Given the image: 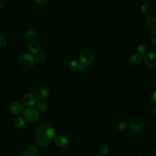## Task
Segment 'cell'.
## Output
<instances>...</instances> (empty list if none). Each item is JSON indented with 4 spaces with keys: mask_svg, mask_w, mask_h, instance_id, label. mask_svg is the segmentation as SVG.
<instances>
[{
    "mask_svg": "<svg viewBox=\"0 0 156 156\" xmlns=\"http://www.w3.org/2000/svg\"><path fill=\"white\" fill-rule=\"evenodd\" d=\"M141 11L145 15H149L151 13V7L147 4H143L141 6Z\"/></svg>",
    "mask_w": 156,
    "mask_h": 156,
    "instance_id": "obj_21",
    "label": "cell"
},
{
    "mask_svg": "<svg viewBox=\"0 0 156 156\" xmlns=\"http://www.w3.org/2000/svg\"><path fill=\"white\" fill-rule=\"evenodd\" d=\"M36 105L37 110L40 112H45L48 109V105L43 101H39L37 102Z\"/></svg>",
    "mask_w": 156,
    "mask_h": 156,
    "instance_id": "obj_19",
    "label": "cell"
},
{
    "mask_svg": "<svg viewBox=\"0 0 156 156\" xmlns=\"http://www.w3.org/2000/svg\"><path fill=\"white\" fill-rule=\"evenodd\" d=\"M143 62V57L138 54L131 55L129 59V63L132 66H138Z\"/></svg>",
    "mask_w": 156,
    "mask_h": 156,
    "instance_id": "obj_12",
    "label": "cell"
},
{
    "mask_svg": "<svg viewBox=\"0 0 156 156\" xmlns=\"http://www.w3.org/2000/svg\"><path fill=\"white\" fill-rule=\"evenodd\" d=\"M22 101L24 105L28 107H33L37 102V98L32 93H26L22 98Z\"/></svg>",
    "mask_w": 156,
    "mask_h": 156,
    "instance_id": "obj_6",
    "label": "cell"
},
{
    "mask_svg": "<svg viewBox=\"0 0 156 156\" xmlns=\"http://www.w3.org/2000/svg\"><path fill=\"white\" fill-rule=\"evenodd\" d=\"M38 147L35 145H31L23 152L21 156H38Z\"/></svg>",
    "mask_w": 156,
    "mask_h": 156,
    "instance_id": "obj_10",
    "label": "cell"
},
{
    "mask_svg": "<svg viewBox=\"0 0 156 156\" xmlns=\"http://www.w3.org/2000/svg\"><path fill=\"white\" fill-rule=\"evenodd\" d=\"M148 156H156V150L152 151Z\"/></svg>",
    "mask_w": 156,
    "mask_h": 156,
    "instance_id": "obj_28",
    "label": "cell"
},
{
    "mask_svg": "<svg viewBox=\"0 0 156 156\" xmlns=\"http://www.w3.org/2000/svg\"><path fill=\"white\" fill-rule=\"evenodd\" d=\"M129 129V124L126 122H121L119 123L117 126V129L120 132H126Z\"/></svg>",
    "mask_w": 156,
    "mask_h": 156,
    "instance_id": "obj_18",
    "label": "cell"
},
{
    "mask_svg": "<svg viewBox=\"0 0 156 156\" xmlns=\"http://www.w3.org/2000/svg\"><path fill=\"white\" fill-rule=\"evenodd\" d=\"M68 67L73 70H77L82 71L83 70V66L77 60H72L68 64Z\"/></svg>",
    "mask_w": 156,
    "mask_h": 156,
    "instance_id": "obj_14",
    "label": "cell"
},
{
    "mask_svg": "<svg viewBox=\"0 0 156 156\" xmlns=\"http://www.w3.org/2000/svg\"><path fill=\"white\" fill-rule=\"evenodd\" d=\"M144 63L149 68H156V52H151L147 54L144 58Z\"/></svg>",
    "mask_w": 156,
    "mask_h": 156,
    "instance_id": "obj_7",
    "label": "cell"
},
{
    "mask_svg": "<svg viewBox=\"0 0 156 156\" xmlns=\"http://www.w3.org/2000/svg\"><path fill=\"white\" fill-rule=\"evenodd\" d=\"M146 25L151 30H156V16H151L146 18Z\"/></svg>",
    "mask_w": 156,
    "mask_h": 156,
    "instance_id": "obj_13",
    "label": "cell"
},
{
    "mask_svg": "<svg viewBox=\"0 0 156 156\" xmlns=\"http://www.w3.org/2000/svg\"><path fill=\"white\" fill-rule=\"evenodd\" d=\"M14 123L17 127H21L25 124V119L23 117L19 116L15 119Z\"/></svg>",
    "mask_w": 156,
    "mask_h": 156,
    "instance_id": "obj_20",
    "label": "cell"
},
{
    "mask_svg": "<svg viewBox=\"0 0 156 156\" xmlns=\"http://www.w3.org/2000/svg\"><path fill=\"white\" fill-rule=\"evenodd\" d=\"M93 60V54L91 50L85 47L80 51L79 62L83 66H87L90 65Z\"/></svg>",
    "mask_w": 156,
    "mask_h": 156,
    "instance_id": "obj_3",
    "label": "cell"
},
{
    "mask_svg": "<svg viewBox=\"0 0 156 156\" xmlns=\"http://www.w3.org/2000/svg\"><path fill=\"white\" fill-rule=\"evenodd\" d=\"M152 99L154 103L156 104V90L154 92L153 95H152Z\"/></svg>",
    "mask_w": 156,
    "mask_h": 156,
    "instance_id": "obj_27",
    "label": "cell"
},
{
    "mask_svg": "<svg viewBox=\"0 0 156 156\" xmlns=\"http://www.w3.org/2000/svg\"><path fill=\"white\" fill-rule=\"evenodd\" d=\"M154 114H155V115L156 116V105L154 107Z\"/></svg>",
    "mask_w": 156,
    "mask_h": 156,
    "instance_id": "obj_30",
    "label": "cell"
},
{
    "mask_svg": "<svg viewBox=\"0 0 156 156\" xmlns=\"http://www.w3.org/2000/svg\"><path fill=\"white\" fill-rule=\"evenodd\" d=\"M109 151V147L105 144H102L99 147V152L102 156L106 155Z\"/></svg>",
    "mask_w": 156,
    "mask_h": 156,
    "instance_id": "obj_22",
    "label": "cell"
},
{
    "mask_svg": "<svg viewBox=\"0 0 156 156\" xmlns=\"http://www.w3.org/2000/svg\"><path fill=\"white\" fill-rule=\"evenodd\" d=\"M94 156H100V155H94Z\"/></svg>",
    "mask_w": 156,
    "mask_h": 156,
    "instance_id": "obj_32",
    "label": "cell"
},
{
    "mask_svg": "<svg viewBox=\"0 0 156 156\" xmlns=\"http://www.w3.org/2000/svg\"><path fill=\"white\" fill-rule=\"evenodd\" d=\"M35 1L39 5L43 6V5H45L48 4L49 0H35Z\"/></svg>",
    "mask_w": 156,
    "mask_h": 156,
    "instance_id": "obj_25",
    "label": "cell"
},
{
    "mask_svg": "<svg viewBox=\"0 0 156 156\" xmlns=\"http://www.w3.org/2000/svg\"><path fill=\"white\" fill-rule=\"evenodd\" d=\"M137 51L141 54H145L147 52L148 49L145 44L140 43L137 45Z\"/></svg>",
    "mask_w": 156,
    "mask_h": 156,
    "instance_id": "obj_17",
    "label": "cell"
},
{
    "mask_svg": "<svg viewBox=\"0 0 156 156\" xmlns=\"http://www.w3.org/2000/svg\"><path fill=\"white\" fill-rule=\"evenodd\" d=\"M136 156H143V155H136Z\"/></svg>",
    "mask_w": 156,
    "mask_h": 156,
    "instance_id": "obj_31",
    "label": "cell"
},
{
    "mask_svg": "<svg viewBox=\"0 0 156 156\" xmlns=\"http://www.w3.org/2000/svg\"><path fill=\"white\" fill-rule=\"evenodd\" d=\"M55 130L49 124H41L36 130L35 140L38 146L45 147L48 146L54 138Z\"/></svg>",
    "mask_w": 156,
    "mask_h": 156,
    "instance_id": "obj_1",
    "label": "cell"
},
{
    "mask_svg": "<svg viewBox=\"0 0 156 156\" xmlns=\"http://www.w3.org/2000/svg\"><path fill=\"white\" fill-rule=\"evenodd\" d=\"M7 43V40L4 37H0V47H4L6 46Z\"/></svg>",
    "mask_w": 156,
    "mask_h": 156,
    "instance_id": "obj_24",
    "label": "cell"
},
{
    "mask_svg": "<svg viewBox=\"0 0 156 156\" xmlns=\"http://www.w3.org/2000/svg\"><path fill=\"white\" fill-rule=\"evenodd\" d=\"M40 114L37 108L29 107L27 108L24 113V118L25 121L29 122H36L40 118Z\"/></svg>",
    "mask_w": 156,
    "mask_h": 156,
    "instance_id": "obj_4",
    "label": "cell"
},
{
    "mask_svg": "<svg viewBox=\"0 0 156 156\" xmlns=\"http://www.w3.org/2000/svg\"><path fill=\"white\" fill-rule=\"evenodd\" d=\"M54 143L57 146L61 148H66L69 145V140L64 136L58 135L54 138Z\"/></svg>",
    "mask_w": 156,
    "mask_h": 156,
    "instance_id": "obj_8",
    "label": "cell"
},
{
    "mask_svg": "<svg viewBox=\"0 0 156 156\" xmlns=\"http://www.w3.org/2000/svg\"><path fill=\"white\" fill-rule=\"evenodd\" d=\"M5 4V0H0V9H1Z\"/></svg>",
    "mask_w": 156,
    "mask_h": 156,
    "instance_id": "obj_29",
    "label": "cell"
},
{
    "mask_svg": "<svg viewBox=\"0 0 156 156\" xmlns=\"http://www.w3.org/2000/svg\"><path fill=\"white\" fill-rule=\"evenodd\" d=\"M35 60L37 61L38 63H43L46 60L47 56L46 54L41 53V54H37L35 57Z\"/></svg>",
    "mask_w": 156,
    "mask_h": 156,
    "instance_id": "obj_23",
    "label": "cell"
},
{
    "mask_svg": "<svg viewBox=\"0 0 156 156\" xmlns=\"http://www.w3.org/2000/svg\"><path fill=\"white\" fill-rule=\"evenodd\" d=\"M35 61V58L32 55L26 53L20 56L18 64L21 68L27 70L30 69L34 66Z\"/></svg>",
    "mask_w": 156,
    "mask_h": 156,
    "instance_id": "obj_2",
    "label": "cell"
},
{
    "mask_svg": "<svg viewBox=\"0 0 156 156\" xmlns=\"http://www.w3.org/2000/svg\"><path fill=\"white\" fill-rule=\"evenodd\" d=\"M150 38H151V40L152 41V42L156 44V32H153V33L151 35Z\"/></svg>",
    "mask_w": 156,
    "mask_h": 156,
    "instance_id": "obj_26",
    "label": "cell"
},
{
    "mask_svg": "<svg viewBox=\"0 0 156 156\" xmlns=\"http://www.w3.org/2000/svg\"><path fill=\"white\" fill-rule=\"evenodd\" d=\"M131 129L138 133H141L145 130V124L143 121L139 118H134L130 122Z\"/></svg>",
    "mask_w": 156,
    "mask_h": 156,
    "instance_id": "obj_5",
    "label": "cell"
},
{
    "mask_svg": "<svg viewBox=\"0 0 156 156\" xmlns=\"http://www.w3.org/2000/svg\"><path fill=\"white\" fill-rule=\"evenodd\" d=\"M10 110L11 112L15 115H20L24 111L23 105L18 102H13L10 106Z\"/></svg>",
    "mask_w": 156,
    "mask_h": 156,
    "instance_id": "obj_9",
    "label": "cell"
},
{
    "mask_svg": "<svg viewBox=\"0 0 156 156\" xmlns=\"http://www.w3.org/2000/svg\"><path fill=\"white\" fill-rule=\"evenodd\" d=\"M37 33L36 31L33 30H26L24 33V38H26L27 40H34L35 38L37 37Z\"/></svg>",
    "mask_w": 156,
    "mask_h": 156,
    "instance_id": "obj_16",
    "label": "cell"
},
{
    "mask_svg": "<svg viewBox=\"0 0 156 156\" xmlns=\"http://www.w3.org/2000/svg\"><path fill=\"white\" fill-rule=\"evenodd\" d=\"M49 95V93L48 90L44 88H41L37 91L36 97L40 100H44L48 98Z\"/></svg>",
    "mask_w": 156,
    "mask_h": 156,
    "instance_id": "obj_15",
    "label": "cell"
},
{
    "mask_svg": "<svg viewBox=\"0 0 156 156\" xmlns=\"http://www.w3.org/2000/svg\"><path fill=\"white\" fill-rule=\"evenodd\" d=\"M28 49L32 54H36L40 51L41 46L39 42H38L37 41L32 40L29 43L28 45Z\"/></svg>",
    "mask_w": 156,
    "mask_h": 156,
    "instance_id": "obj_11",
    "label": "cell"
}]
</instances>
